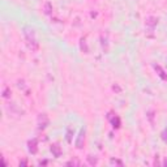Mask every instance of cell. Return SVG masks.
Returning <instances> with one entry per match:
<instances>
[{
    "instance_id": "1",
    "label": "cell",
    "mask_w": 167,
    "mask_h": 167,
    "mask_svg": "<svg viewBox=\"0 0 167 167\" xmlns=\"http://www.w3.org/2000/svg\"><path fill=\"white\" fill-rule=\"evenodd\" d=\"M24 35H25V41H26V45H27V47H29V50H31V51H38L39 43H38V41H37V37H35L34 29L26 26L24 29Z\"/></svg>"
},
{
    "instance_id": "2",
    "label": "cell",
    "mask_w": 167,
    "mask_h": 167,
    "mask_svg": "<svg viewBox=\"0 0 167 167\" xmlns=\"http://www.w3.org/2000/svg\"><path fill=\"white\" fill-rule=\"evenodd\" d=\"M50 120H48V116L46 114H41L38 116V129H45L46 127L48 125Z\"/></svg>"
},
{
    "instance_id": "3",
    "label": "cell",
    "mask_w": 167,
    "mask_h": 167,
    "mask_svg": "<svg viewBox=\"0 0 167 167\" xmlns=\"http://www.w3.org/2000/svg\"><path fill=\"white\" fill-rule=\"evenodd\" d=\"M145 21H146V26H149L148 31H149V33H153L155 25L158 24V19H157V17H154V16H149V17H146V20H145Z\"/></svg>"
},
{
    "instance_id": "4",
    "label": "cell",
    "mask_w": 167,
    "mask_h": 167,
    "mask_svg": "<svg viewBox=\"0 0 167 167\" xmlns=\"http://www.w3.org/2000/svg\"><path fill=\"white\" fill-rule=\"evenodd\" d=\"M27 150H29L31 154H37L38 153V140L37 138L29 140V143H27Z\"/></svg>"
},
{
    "instance_id": "5",
    "label": "cell",
    "mask_w": 167,
    "mask_h": 167,
    "mask_svg": "<svg viewBox=\"0 0 167 167\" xmlns=\"http://www.w3.org/2000/svg\"><path fill=\"white\" fill-rule=\"evenodd\" d=\"M84 143H85V129L82 128V129L80 131L79 136H77V140H76V148H77V149H82Z\"/></svg>"
},
{
    "instance_id": "6",
    "label": "cell",
    "mask_w": 167,
    "mask_h": 167,
    "mask_svg": "<svg viewBox=\"0 0 167 167\" xmlns=\"http://www.w3.org/2000/svg\"><path fill=\"white\" fill-rule=\"evenodd\" d=\"M154 69L157 71V73H158V76L161 77V79L163 80V81H167V74H166V72L162 69V67L161 65H158V64H154Z\"/></svg>"
},
{
    "instance_id": "7",
    "label": "cell",
    "mask_w": 167,
    "mask_h": 167,
    "mask_svg": "<svg viewBox=\"0 0 167 167\" xmlns=\"http://www.w3.org/2000/svg\"><path fill=\"white\" fill-rule=\"evenodd\" d=\"M51 153L54 154V157L59 158L60 155H62V149H60V146L58 144H52L51 145Z\"/></svg>"
},
{
    "instance_id": "8",
    "label": "cell",
    "mask_w": 167,
    "mask_h": 167,
    "mask_svg": "<svg viewBox=\"0 0 167 167\" xmlns=\"http://www.w3.org/2000/svg\"><path fill=\"white\" fill-rule=\"evenodd\" d=\"M43 12H45V15H51V13H52V4L50 1H46L45 3Z\"/></svg>"
},
{
    "instance_id": "9",
    "label": "cell",
    "mask_w": 167,
    "mask_h": 167,
    "mask_svg": "<svg viewBox=\"0 0 167 167\" xmlns=\"http://www.w3.org/2000/svg\"><path fill=\"white\" fill-rule=\"evenodd\" d=\"M110 120H111V124L114 128H119L120 127V119L118 118V116H114V118H111V116H108Z\"/></svg>"
},
{
    "instance_id": "10",
    "label": "cell",
    "mask_w": 167,
    "mask_h": 167,
    "mask_svg": "<svg viewBox=\"0 0 167 167\" xmlns=\"http://www.w3.org/2000/svg\"><path fill=\"white\" fill-rule=\"evenodd\" d=\"M88 161H89V163H90L91 166H95V165L98 163V158L94 157V155H89V157H88Z\"/></svg>"
},
{
    "instance_id": "11",
    "label": "cell",
    "mask_w": 167,
    "mask_h": 167,
    "mask_svg": "<svg viewBox=\"0 0 167 167\" xmlns=\"http://www.w3.org/2000/svg\"><path fill=\"white\" fill-rule=\"evenodd\" d=\"M67 143H72V128L68 127V129H67Z\"/></svg>"
},
{
    "instance_id": "12",
    "label": "cell",
    "mask_w": 167,
    "mask_h": 167,
    "mask_svg": "<svg viewBox=\"0 0 167 167\" xmlns=\"http://www.w3.org/2000/svg\"><path fill=\"white\" fill-rule=\"evenodd\" d=\"M3 97L4 98H9L10 97V90L8 86H4V89H3Z\"/></svg>"
},
{
    "instance_id": "13",
    "label": "cell",
    "mask_w": 167,
    "mask_h": 167,
    "mask_svg": "<svg viewBox=\"0 0 167 167\" xmlns=\"http://www.w3.org/2000/svg\"><path fill=\"white\" fill-rule=\"evenodd\" d=\"M110 163H111V165H118V166H123V162L120 161V159H115V158H112L111 161H110Z\"/></svg>"
},
{
    "instance_id": "14",
    "label": "cell",
    "mask_w": 167,
    "mask_h": 167,
    "mask_svg": "<svg viewBox=\"0 0 167 167\" xmlns=\"http://www.w3.org/2000/svg\"><path fill=\"white\" fill-rule=\"evenodd\" d=\"M67 166H80V162L79 161H76V159H72V161H69V162H67Z\"/></svg>"
},
{
    "instance_id": "15",
    "label": "cell",
    "mask_w": 167,
    "mask_h": 167,
    "mask_svg": "<svg viewBox=\"0 0 167 167\" xmlns=\"http://www.w3.org/2000/svg\"><path fill=\"white\" fill-rule=\"evenodd\" d=\"M148 118H149V122H150L151 124H154V120H153V118H154V112H153V111H149V112H148Z\"/></svg>"
},
{
    "instance_id": "16",
    "label": "cell",
    "mask_w": 167,
    "mask_h": 167,
    "mask_svg": "<svg viewBox=\"0 0 167 167\" xmlns=\"http://www.w3.org/2000/svg\"><path fill=\"white\" fill-rule=\"evenodd\" d=\"M162 138H163V141H166L167 143V128L162 132Z\"/></svg>"
},
{
    "instance_id": "17",
    "label": "cell",
    "mask_w": 167,
    "mask_h": 167,
    "mask_svg": "<svg viewBox=\"0 0 167 167\" xmlns=\"http://www.w3.org/2000/svg\"><path fill=\"white\" fill-rule=\"evenodd\" d=\"M84 47H85V50H86V52H88L89 50L86 47V43H85V39H81V50H84Z\"/></svg>"
},
{
    "instance_id": "18",
    "label": "cell",
    "mask_w": 167,
    "mask_h": 167,
    "mask_svg": "<svg viewBox=\"0 0 167 167\" xmlns=\"http://www.w3.org/2000/svg\"><path fill=\"white\" fill-rule=\"evenodd\" d=\"M114 90H116V91H120V88L118 86V85H114Z\"/></svg>"
},
{
    "instance_id": "19",
    "label": "cell",
    "mask_w": 167,
    "mask_h": 167,
    "mask_svg": "<svg viewBox=\"0 0 167 167\" xmlns=\"http://www.w3.org/2000/svg\"><path fill=\"white\" fill-rule=\"evenodd\" d=\"M26 161H22V162H20V166H26Z\"/></svg>"
},
{
    "instance_id": "20",
    "label": "cell",
    "mask_w": 167,
    "mask_h": 167,
    "mask_svg": "<svg viewBox=\"0 0 167 167\" xmlns=\"http://www.w3.org/2000/svg\"><path fill=\"white\" fill-rule=\"evenodd\" d=\"M47 163H48L47 161H43V162H42V161H41V162H39V165L42 166V165H47Z\"/></svg>"
},
{
    "instance_id": "21",
    "label": "cell",
    "mask_w": 167,
    "mask_h": 167,
    "mask_svg": "<svg viewBox=\"0 0 167 167\" xmlns=\"http://www.w3.org/2000/svg\"><path fill=\"white\" fill-rule=\"evenodd\" d=\"M163 165H165V166H167V159H165V162H163Z\"/></svg>"
}]
</instances>
